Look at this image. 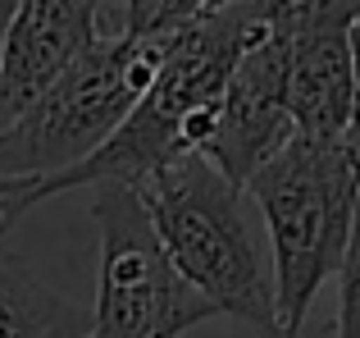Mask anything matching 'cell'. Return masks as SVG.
Here are the masks:
<instances>
[{
	"label": "cell",
	"instance_id": "1",
	"mask_svg": "<svg viewBox=\"0 0 360 338\" xmlns=\"http://www.w3.org/2000/svg\"><path fill=\"white\" fill-rule=\"evenodd\" d=\"M246 192L260 206L269 233L278 338H301L319 288L342 270L352 247L360 215V156L347 137L315 142L297 133L246 178Z\"/></svg>",
	"mask_w": 360,
	"mask_h": 338
},
{
	"label": "cell",
	"instance_id": "2",
	"mask_svg": "<svg viewBox=\"0 0 360 338\" xmlns=\"http://www.w3.org/2000/svg\"><path fill=\"white\" fill-rule=\"evenodd\" d=\"M150 211L165 251L196 284L219 315L278 338V302H274V261H264L242 211V192L205 151L169 161L137 187Z\"/></svg>",
	"mask_w": 360,
	"mask_h": 338
},
{
	"label": "cell",
	"instance_id": "3",
	"mask_svg": "<svg viewBox=\"0 0 360 338\" xmlns=\"http://www.w3.org/2000/svg\"><path fill=\"white\" fill-rule=\"evenodd\" d=\"M169 42L105 32L46 92L9 115V124L0 128V174L51 178L87 161L141 101V92L160 73Z\"/></svg>",
	"mask_w": 360,
	"mask_h": 338
},
{
	"label": "cell",
	"instance_id": "4",
	"mask_svg": "<svg viewBox=\"0 0 360 338\" xmlns=\"http://www.w3.org/2000/svg\"><path fill=\"white\" fill-rule=\"evenodd\" d=\"M96 306L91 338H178L219 306L165 251L137 187L96 183Z\"/></svg>",
	"mask_w": 360,
	"mask_h": 338
},
{
	"label": "cell",
	"instance_id": "5",
	"mask_svg": "<svg viewBox=\"0 0 360 338\" xmlns=\"http://www.w3.org/2000/svg\"><path fill=\"white\" fill-rule=\"evenodd\" d=\"M292 137H297V124L288 110V14L278 0H269V18L242 46L224 82L219 110H214L201 151L238 187H246V178Z\"/></svg>",
	"mask_w": 360,
	"mask_h": 338
},
{
	"label": "cell",
	"instance_id": "6",
	"mask_svg": "<svg viewBox=\"0 0 360 338\" xmlns=\"http://www.w3.org/2000/svg\"><path fill=\"white\" fill-rule=\"evenodd\" d=\"M283 5V0H278ZM288 14V110L301 137L338 142L352 128V0H292Z\"/></svg>",
	"mask_w": 360,
	"mask_h": 338
},
{
	"label": "cell",
	"instance_id": "7",
	"mask_svg": "<svg viewBox=\"0 0 360 338\" xmlns=\"http://www.w3.org/2000/svg\"><path fill=\"white\" fill-rule=\"evenodd\" d=\"M110 0H18L0 32V106L14 115L105 37Z\"/></svg>",
	"mask_w": 360,
	"mask_h": 338
},
{
	"label": "cell",
	"instance_id": "8",
	"mask_svg": "<svg viewBox=\"0 0 360 338\" xmlns=\"http://www.w3.org/2000/svg\"><path fill=\"white\" fill-rule=\"evenodd\" d=\"M0 338H91V315L0 247Z\"/></svg>",
	"mask_w": 360,
	"mask_h": 338
},
{
	"label": "cell",
	"instance_id": "9",
	"mask_svg": "<svg viewBox=\"0 0 360 338\" xmlns=\"http://www.w3.org/2000/svg\"><path fill=\"white\" fill-rule=\"evenodd\" d=\"M333 338H360V215L352 229V247L338 270V325Z\"/></svg>",
	"mask_w": 360,
	"mask_h": 338
},
{
	"label": "cell",
	"instance_id": "10",
	"mask_svg": "<svg viewBox=\"0 0 360 338\" xmlns=\"http://www.w3.org/2000/svg\"><path fill=\"white\" fill-rule=\"evenodd\" d=\"M347 142L360 156V14L352 18V128H347Z\"/></svg>",
	"mask_w": 360,
	"mask_h": 338
},
{
	"label": "cell",
	"instance_id": "11",
	"mask_svg": "<svg viewBox=\"0 0 360 338\" xmlns=\"http://www.w3.org/2000/svg\"><path fill=\"white\" fill-rule=\"evenodd\" d=\"M18 9V0H0V32H5V23H9V14Z\"/></svg>",
	"mask_w": 360,
	"mask_h": 338
},
{
	"label": "cell",
	"instance_id": "12",
	"mask_svg": "<svg viewBox=\"0 0 360 338\" xmlns=\"http://www.w3.org/2000/svg\"><path fill=\"white\" fill-rule=\"evenodd\" d=\"M14 187H18V178H5V174H0V201H5V196L14 192Z\"/></svg>",
	"mask_w": 360,
	"mask_h": 338
},
{
	"label": "cell",
	"instance_id": "13",
	"mask_svg": "<svg viewBox=\"0 0 360 338\" xmlns=\"http://www.w3.org/2000/svg\"><path fill=\"white\" fill-rule=\"evenodd\" d=\"M224 5H238V0H205V9H224Z\"/></svg>",
	"mask_w": 360,
	"mask_h": 338
},
{
	"label": "cell",
	"instance_id": "14",
	"mask_svg": "<svg viewBox=\"0 0 360 338\" xmlns=\"http://www.w3.org/2000/svg\"><path fill=\"white\" fill-rule=\"evenodd\" d=\"M0 115H5V124H9V110H5V106H0Z\"/></svg>",
	"mask_w": 360,
	"mask_h": 338
},
{
	"label": "cell",
	"instance_id": "15",
	"mask_svg": "<svg viewBox=\"0 0 360 338\" xmlns=\"http://www.w3.org/2000/svg\"><path fill=\"white\" fill-rule=\"evenodd\" d=\"M352 5H356V9H360V0H352Z\"/></svg>",
	"mask_w": 360,
	"mask_h": 338
},
{
	"label": "cell",
	"instance_id": "16",
	"mask_svg": "<svg viewBox=\"0 0 360 338\" xmlns=\"http://www.w3.org/2000/svg\"><path fill=\"white\" fill-rule=\"evenodd\" d=\"M283 5H292V0H283Z\"/></svg>",
	"mask_w": 360,
	"mask_h": 338
}]
</instances>
